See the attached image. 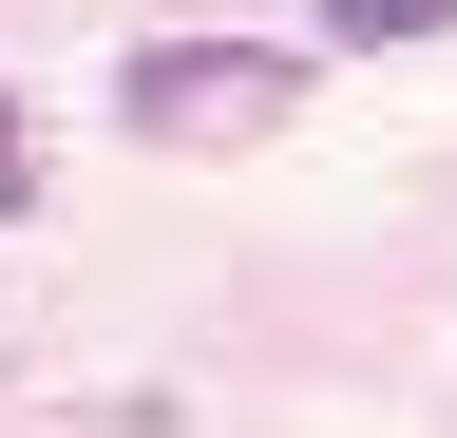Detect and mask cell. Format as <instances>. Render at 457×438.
<instances>
[{
  "label": "cell",
  "mask_w": 457,
  "mask_h": 438,
  "mask_svg": "<svg viewBox=\"0 0 457 438\" xmlns=\"http://www.w3.org/2000/svg\"><path fill=\"white\" fill-rule=\"evenodd\" d=\"M286 115V58H248V38H153L134 58V134H248Z\"/></svg>",
  "instance_id": "cell-1"
},
{
  "label": "cell",
  "mask_w": 457,
  "mask_h": 438,
  "mask_svg": "<svg viewBox=\"0 0 457 438\" xmlns=\"http://www.w3.org/2000/svg\"><path fill=\"white\" fill-rule=\"evenodd\" d=\"M457 0H324V38H438Z\"/></svg>",
  "instance_id": "cell-2"
}]
</instances>
